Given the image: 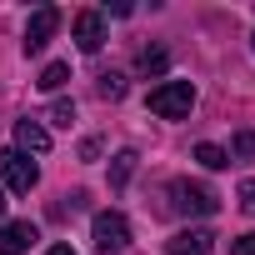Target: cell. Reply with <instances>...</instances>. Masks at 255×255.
I'll return each instance as SVG.
<instances>
[{
    "instance_id": "d6986e66",
    "label": "cell",
    "mask_w": 255,
    "mask_h": 255,
    "mask_svg": "<svg viewBox=\"0 0 255 255\" xmlns=\"http://www.w3.org/2000/svg\"><path fill=\"white\" fill-rule=\"evenodd\" d=\"M45 255H75V250H70V245H50Z\"/></svg>"
},
{
    "instance_id": "52a82bcc",
    "label": "cell",
    "mask_w": 255,
    "mask_h": 255,
    "mask_svg": "<svg viewBox=\"0 0 255 255\" xmlns=\"http://www.w3.org/2000/svg\"><path fill=\"white\" fill-rule=\"evenodd\" d=\"M75 45H80L85 55H95V50L105 45V15H100V10H80V15H75Z\"/></svg>"
},
{
    "instance_id": "6da1fadb",
    "label": "cell",
    "mask_w": 255,
    "mask_h": 255,
    "mask_svg": "<svg viewBox=\"0 0 255 255\" xmlns=\"http://www.w3.org/2000/svg\"><path fill=\"white\" fill-rule=\"evenodd\" d=\"M145 105H150L160 120H185V115L195 110V85H190V80H165V85L150 90Z\"/></svg>"
},
{
    "instance_id": "5b68a950",
    "label": "cell",
    "mask_w": 255,
    "mask_h": 255,
    "mask_svg": "<svg viewBox=\"0 0 255 255\" xmlns=\"http://www.w3.org/2000/svg\"><path fill=\"white\" fill-rule=\"evenodd\" d=\"M55 25H60V10H55V5H40V10L30 15V25H25V55H40V50L50 45Z\"/></svg>"
},
{
    "instance_id": "e0dca14e",
    "label": "cell",
    "mask_w": 255,
    "mask_h": 255,
    "mask_svg": "<svg viewBox=\"0 0 255 255\" xmlns=\"http://www.w3.org/2000/svg\"><path fill=\"white\" fill-rule=\"evenodd\" d=\"M240 210L255 215V180H240Z\"/></svg>"
},
{
    "instance_id": "3957f363",
    "label": "cell",
    "mask_w": 255,
    "mask_h": 255,
    "mask_svg": "<svg viewBox=\"0 0 255 255\" xmlns=\"http://www.w3.org/2000/svg\"><path fill=\"white\" fill-rule=\"evenodd\" d=\"M90 240L100 255H120L125 245H130V220H125L120 210H100L95 225H90Z\"/></svg>"
},
{
    "instance_id": "4fadbf2b",
    "label": "cell",
    "mask_w": 255,
    "mask_h": 255,
    "mask_svg": "<svg viewBox=\"0 0 255 255\" xmlns=\"http://www.w3.org/2000/svg\"><path fill=\"white\" fill-rule=\"evenodd\" d=\"M135 65H140V75H160V70L170 65V55H165V50H140Z\"/></svg>"
},
{
    "instance_id": "ba28073f",
    "label": "cell",
    "mask_w": 255,
    "mask_h": 255,
    "mask_svg": "<svg viewBox=\"0 0 255 255\" xmlns=\"http://www.w3.org/2000/svg\"><path fill=\"white\" fill-rule=\"evenodd\" d=\"M15 150H20V155H45V150H50V130H45L40 120H30V115L15 120Z\"/></svg>"
},
{
    "instance_id": "7c38bea8",
    "label": "cell",
    "mask_w": 255,
    "mask_h": 255,
    "mask_svg": "<svg viewBox=\"0 0 255 255\" xmlns=\"http://www.w3.org/2000/svg\"><path fill=\"white\" fill-rule=\"evenodd\" d=\"M130 175H135V150H120V155H115V165H110V185L120 190Z\"/></svg>"
},
{
    "instance_id": "7a4b0ae2",
    "label": "cell",
    "mask_w": 255,
    "mask_h": 255,
    "mask_svg": "<svg viewBox=\"0 0 255 255\" xmlns=\"http://www.w3.org/2000/svg\"><path fill=\"white\" fill-rule=\"evenodd\" d=\"M165 195H170L175 215H215V205H220V195L210 185H195V180H170Z\"/></svg>"
},
{
    "instance_id": "ac0fdd59",
    "label": "cell",
    "mask_w": 255,
    "mask_h": 255,
    "mask_svg": "<svg viewBox=\"0 0 255 255\" xmlns=\"http://www.w3.org/2000/svg\"><path fill=\"white\" fill-rule=\"evenodd\" d=\"M230 255H255V230L240 235V240H230Z\"/></svg>"
},
{
    "instance_id": "277c9868",
    "label": "cell",
    "mask_w": 255,
    "mask_h": 255,
    "mask_svg": "<svg viewBox=\"0 0 255 255\" xmlns=\"http://www.w3.org/2000/svg\"><path fill=\"white\" fill-rule=\"evenodd\" d=\"M0 185L15 190V195H30V190L40 185L35 160H30V155H20V150H0Z\"/></svg>"
},
{
    "instance_id": "8fae6325",
    "label": "cell",
    "mask_w": 255,
    "mask_h": 255,
    "mask_svg": "<svg viewBox=\"0 0 255 255\" xmlns=\"http://www.w3.org/2000/svg\"><path fill=\"white\" fill-rule=\"evenodd\" d=\"M195 160H200L205 170H225V165H230V155H225L220 145H210V140H200V145H195Z\"/></svg>"
},
{
    "instance_id": "5bb4252c",
    "label": "cell",
    "mask_w": 255,
    "mask_h": 255,
    "mask_svg": "<svg viewBox=\"0 0 255 255\" xmlns=\"http://www.w3.org/2000/svg\"><path fill=\"white\" fill-rule=\"evenodd\" d=\"M95 90H100V95H105V100H120V95H125V75H115V70H105V75H100V85H95Z\"/></svg>"
},
{
    "instance_id": "9a60e30c",
    "label": "cell",
    "mask_w": 255,
    "mask_h": 255,
    "mask_svg": "<svg viewBox=\"0 0 255 255\" xmlns=\"http://www.w3.org/2000/svg\"><path fill=\"white\" fill-rule=\"evenodd\" d=\"M230 155H235V160H255V130H240V135L230 140Z\"/></svg>"
},
{
    "instance_id": "30bf717a",
    "label": "cell",
    "mask_w": 255,
    "mask_h": 255,
    "mask_svg": "<svg viewBox=\"0 0 255 255\" xmlns=\"http://www.w3.org/2000/svg\"><path fill=\"white\" fill-rule=\"evenodd\" d=\"M65 80H70V65H65V60H50V65L40 70V80H35V85H40V90H60Z\"/></svg>"
},
{
    "instance_id": "ffe728a7",
    "label": "cell",
    "mask_w": 255,
    "mask_h": 255,
    "mask_svg": "<svg viewBox=\"0 0 255 255\" xmlns=\"http://www.w3.org/2000/svg\"><path fill=\"white\" fill-rule=\"evenodd\" d=\"M0 215H5V190H0Z\"/></svg>"
},
{
    "instance_id": "2e32d148",
    "label": "cell",
    "mask_w": 255,
    "mask_h": 255,
    "mask_svg": "<svg viewBox=\"0 0 255 255\" xmlns=\"http://www.w3.org/2000/svg\"><path fill=\"white\" fill-rule=\"evenodd\" d=\"M50 120H55V125H70V120H75V100H55V105H50Z\"/></svg>"
},
{
    "instance_id": "9c48e42d",
    "label": "cell",
    "mask_w": 255,
    "mask_h": 255,
    "mask_svg": "<svg viewBox=\"0 0 255 255\" xmlns=\"http://www.w3.org/2000/svg\"><path fill=\"white\" fill-rule=\"evenodd\" d=\"M210 230H180V235H170V255H210Z\"/></svg>"
},
{
    "instance_id": "44dd1931",
    "label": "cell",
    "mask_w": 255,
    "mask_h": 255,
    "mask_svg": "<svg viewBox=\"0 0 255 255\" xmlns=\"http://www.w3.org/2000/svg\"><path fill=\"white\" fill-rule=\"evenodd\" d=\"M250 45H255V35H250Z\"/></svg>"
},
{
    "instance_id": "8992f818",
    "label": "cell",
    "mask_w": 255,
    "mask_h": 255,
    "mask_svg": "<svg viewBox=\"0 0 255 255\" xmlns=\"http://www.w3.org/2000/svg\"><path fill=\"white\" fill-rule=\"evenodd\" d=\"M40 240L35 220H0V255H25Z\"/></svg>"
}]
</instances>
